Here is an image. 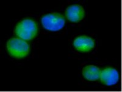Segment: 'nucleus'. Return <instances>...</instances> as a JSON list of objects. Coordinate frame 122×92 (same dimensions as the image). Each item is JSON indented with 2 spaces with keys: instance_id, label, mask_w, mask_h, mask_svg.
Instances as JSON below:
<instances>
[{
  "instance_id": "obj_4",
  "label": "nucleus",
  "mask_w": 122,
  "mask_h": 92,
  "mask_svg": "<svg viewBox=\"0 0 122 92\" xmlns=\"http://www.w3.org/2000/svg\"><path fill=\"white\" fill-rule=\"evenodd\" d=\"M100 79L102 83L110 86L117 83L119 79V74L115 69L108 67L101 71Z\"/></svg>"
},
{
  "instance_id": "obj_5",
  "label": "nucleus",
  "mask_w": 122,
  "mask_h": 92,
  "mask_svg": "<svg viewBox=\"0 0 122 92\" xmlns=\"http://www.w3.org/2000/svg\"><path fill=\"white\" fill-rule=\"evenodd\" d=\"M73 45L79 51L89 52L94 48L95 41L89 37L79 36L75 39Z\"/></svg>"
},
{
  "instance_id": "obj_2",
  "label": "nucleus",
  "mask_w": 122,
  "mask_h": 92,
  "mask_svg": "<svg viewBox=\"0 0 122 92\" xmlns=\"http://www.w3.org/2000/svg\"><path fill=\"white\" fill-rule=\"evenodd\" d=\"M9 53L15 58H23L29 54L30 48L28 43L20 38H12L7 43Z\"/></svg>"
},
{
  "instance_id": "obj_3",
  "label": "nucleus",
  "mask_w": 122,
  "mask_h": 92,
  "mask_svg": "<svg viewBox=\"0 0 122 92\" xmlns=\"http://www.w3.org/2000/svg\"><path fill=\"white\" fill-rule=\"evenodd\" d=\"M65 22L64 17L59 13L47 14L42 18L43 28L51 31H57L61 29L64 27Z\"/></svg>"
},
{
  "instance_id": "obj_6",
  "label": "nucleus",
  "mask_w": 122,
  "mask_h": 92,
  "mask_svg": "<svg viewBox=\"0 0 122 92\" xmlns=\"http://www.w3.org/2000/svg\"><path fill=\"white\" fill-rule=\"evenodd\" d=\"M65 14L69 21L77 23L84 17L85 12L82 6L79 5H72L67 9Z\"/></svg>"
},
{
  "instance_id": "obj_7",
  "label": "nucleus",
  "mask_w": 122,
  "mask_h": 92,
  "mask_svg": "<svg viewBox=\"0 0 122 92\" xmlns=\"http://www.w3.org/2000/svg\"><path fill=\"white\" fill-rule=\"evenodd\" d=\"M101 70L94 65H87L82 70V74L85 79L88 81H94L100 79Z\"/></svg>"
},
{
  "instance_id": "obj_1",
  "label": "nucleus",
  "mask_w": 122,
  "mask_h": 92,
  "mask_svg": "<svg viewBox=\"0 0 122 92\" xmlns=\"http://www.w3.org/2000/svg\"><path fill=\"white\" fill-rule=\"evenodd\" d=\"M38 28L36 23L31 19H25L18 23L15 29V34L24 40H30L36 36Z\"/></svg>"
}]
</instances>
